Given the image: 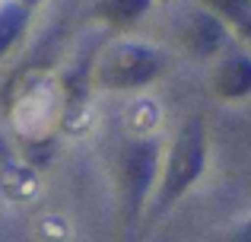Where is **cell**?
<instances>
[{"instance_id": "cell-8", "label": "cell", "mask_w": 251, "mask_h": 242, "mask_svg": "<svg viewBox=\"0 0 251 242\" xmlns=\"http://www.w3.org/2000/svg\"><path fill=\"white\" fill-rule=\"evenodd\" d=\"M232 242H251V223H248V226H245V230H242V233H239V236H235Z\"/></svg>"}, {"instance_id": "cell-1", "label": "cell", "mask_w": 251, "mask_h": 242, "mask_svg": "<svg viewBox=\"0 0 251 242\" xmlns=\"http://www.w3.org/2000/svg\"><path fill=\"white\" fill-rule=\"evenodd\" d=\"M203 166V140H201V124H191L188 134L178 140L175 147V156H172V166H169V179H166V188H162V198H175L181 188L191 185L197 172Z\"/></svg>"}, {"instance_id": "cell-5", "label": "cell", "mask_w": 251, "mask_h": 242, "mask_svg": "<svg viewBox=\"0 0 251 242\" xmlns=\"http://www.w3.org/2000/svg\"><path fill=\"white\" fill-rule=\"evenodd\" d=\"M216 42H220V29H216V23L207 19V16H201L197 26L191 29V45H194L197 51H213Z\"/></svg>"}, {"instance_id": "cell-2", "label": "cell", "mask_w": 251, "mask_h": 242, "mask_svg": "<svg viewBox=\"0 0 251 242\" xmlns=\"http://www.w3.org/2000/svg\"><path fill=\"white\" fill-rule=\"evenodd\" d=\"M159 70V57L150 54L143 48H118L108 54L102 64V80L111 86H130V83H143Z\"/></svg>"}, {"instance_id": "cell-6", "label": "cell", "mask_w": 251, "mask_h": 242, "mask_svg": "<svg viewBox=\"0 0 251 242\" xmlns=\"http://www.w3.org/2000/svg\"><path fill=\"white\" fill-rule=\"evenodd\" d=\"M19 26H23V16H19V10H6L3 16H0V51H3L6 45L16 38Z\"/></svg>"}, {"instance_id": "cell-7", "label": "cell", "mask_w": 251, "mask_h": 242, "mask_svg": "<svg viewBox=\"0 0 251 242\" xmlns=\"http://www.w3.org/2000/svg\"><path fill=\"white\" fill-rule=\"evenodd\" d=\"M143 6H147V0H111V3H105V6H102V10L108 13V16L130 19V16H137Z\"/></svg>"}, {"instance_id": "cell-4", "label": "cell", "mask_w": 251, "mask_h": 242, "mask_svg": "<svg viewBox=\"0 0 251 242\" xmlns=\"http://www.w3.org/2000/svg\"><path fill=\"white\" fill-rule=\"evenodd\" d=\"M216 86L226 96H242L251 89V61H229L216 77Z\"/></svg>"}, {"instance_id": "cell-3", "label": "cell", "mask_w": 251, "mask_h": 242, "mask_svg": "<svg viewBox=\"0 0 251 242\" xmlns=\"http://www.w3.org/2000/svg\"><path fill=\"white\" fill-rule=\"evenodd\" d=\"M153 160H156V153H153V147H147V143L130 150V160H127V188H130V194H134V207H137V201L143 198V188H147L150 172H153Z\"/></svg>"}, {"instance_id": "cell-9", "label": "cell", "mask_w": 251, "mask_h": 242, "mask_svg": "<svg viewBox=\"0 0 251 242\" xmlns=\"http://www.w3.org/2000/svg\"><path fill=\"white\" fill-rule=\"evenodd\" d=\"M210 3H213V6H232L235 0H210Z\"/></svg>"}]
</instances>
